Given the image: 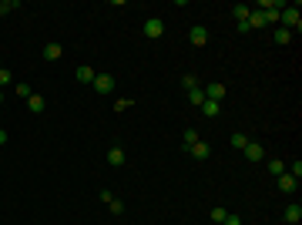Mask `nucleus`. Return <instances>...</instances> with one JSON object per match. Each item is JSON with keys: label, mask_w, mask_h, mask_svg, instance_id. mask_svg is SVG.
Segmentation results:
<instances>
[{"label": "nucleus", "mask_w": 302, "mask_h": 225, "mask_svg": "<svg viewBox=\"0 0 302 225\" xmlns=\"http://www.w3.org/2000/svg\"><path fill=\"white\" fill-rule=\"evenodd\" d=\"M225 218H229V209H222V205H215V209H212V222H215V225H222Z\"/></svg>", "instance_id": "obj_22"}, {"label": "nucleus", "mask_w": 302, "mask_h": 225, "mask_svg": "<svg viewBox=\"0 0 302 225\" xmlns=\"http://www.w3.org/2000/svg\"><path fill=\"white\" fill-rule=\"evenodd\" d=\"M108 165H111V168H121V165H124V148H118V145L108 148Z\"/></svg>", "instance_id": "obj_12"}, {"label": "nucleus", "mask_w": 302, "mask_h": 225, "mask_svg": "<svg viewBox=\"0 0 302 225\" xmlns=\"http://www.w3.org/2000/svg\"><path fill=\"white\" fill-rule=\"evenodd\" d=\"M20 7L17 0H0V17H7V14H14V10Z\"/></svg>", "instance_id": "obj_24"}, {"label": "nucleus", "mask_w": 302, "mask_h": 225, "mask_svg": "<svg viewBox=\"0 0 302 225\" xmlns=\"http://www.w3.org/2000/svg\"><path fill=\"white\" fill-rule=\"evenodd\" d=\"M91 88H94L97 94H111V91H114V78H111V74H97Z\"/></svg>", "instance_id": "obj_3"}, {"label": "nucleus", "mask_w": 302, "mask_h": 225, "mask_svg": "<svg viewBox=\"0 0 302 225\" xmlns=\"http://www.w3.org/2000/svg\"><path fill=\"white\" fill-rule=\"evenodd\" d=\"M0 101H4V91H0Z\"/></svg>", "instance_id": "obj_32"}, {"label": "nucleus", "mask_w": 302, "mask_h": 225, "mask_svg": "<svg viewBox=\"0 0 302 225\" xmlns=\"http://www.w3.org/2000/svg\"><path fill=\"white\" fill-rule=\"evenodd\" d=\"M286 171H289V175H292V178H295V182H299V178H302V161H299V158H295V161H292V165H289V168H286Z\"/></svg>", "instance_id": "obj_27"}, {"label": "nucleus", "mask_w": 302, "mask_h": 225, "mask_svg": "<svg viewBox=\"0 0 302 225\" xmlns=\"http://www.w3.org/2000/svg\"><path fill=\"white\" fill-rule=\"evenodd\" d=\"M232 14H235V20H248V14H252V7H248V4H235V7H232Z\"/></svg>", "instance_id": "obj_19"}, {"label": "nucleus", "mask_w": 302, "mask_h": 225, "mask_svg": "<svg viewBox=\"0 0 302 225\" xmlns=\"http://www.w3.org/2000/svg\"><path fill=\"white\" fill-rule=\"evenodd\" d=\"M104 205H108V209H111L114 215H124V202H121V198H114V195H111V202H104Z\"/></svg>", "instance_id": "obj_25"}, {"label": "nucleus", "mask_w": 302, "mask_h": 225, "mask_svg": "<svg viewBox=\"0 0 302 225\" xmlns=\"http://www.w3.org/2000/svg\"><path fill=\"white\" fill-rule=\"evenodd\" d=\"M4 88H14V74H10L7 67H0V91Z\"/></svg>", "instance_id": "obj_23"}, {"label": "nucleus", "mask_w": 302, "mask_h": 225, "mask_svg": "<svg viewBox=\"0 0 302 225\" xmlns=\"http://www.w3.org/2000/svg\"><path fill=\"white\" fill-rule=\"evenodd\" d=\"M222 225H242V218H239V215H232V212H229V218H225Z\"/></svg>", "instance_id": "obj_30"}, {"label": "nucleus", "mask_w": 302, "mask_h": 225, "mask_svg": "<svg viewBox=\"0 0 302 225\" xmlns=\"http://www.w3.org/2000/svg\"><path fill=\"white\" fill-rule=\"evenodd\" d=\"M188 101H191V105H195V108H202V105H205V91H202V88L188 91Z\"/></svg>", "instance_id": "obj_20"}, {"label": "nucleus", "mask_w": 302, "mask_h": 225, "mask_svg": "<svg viewBox=\"0 0 302 225\" xmlns=\"http://www.w3.org/2000/svg\"><path fill=\"white\" fill-rule=\"evenodd\" d=\"M282 218H286L289 225H299V222H302V205H299V202H292V205H286V212H282Z\"/></svg>", "instance_id": "obj_7"}, {"label": "nucleus", "mask_w": 302, "mask_h": 225, "mask_svg": "<svg viewBox=\"0 0 302 225\" xmlns=\"http://www.w3.org/2000/svg\"><path fill=\"white\" fill-rule=\"evenodd\" d=\"M248 141H252V138H248V135H242V131H235V135L229 138V145H232V148H239V152L248 145Z\"/></svg>", "instance_id": "obj_18"}, {"label": "nucleus", "mask_w": 302, "mask_h": 225, "mask_svg": "<svg viewBox=\"0 0 302 225\" xmlns=\"http://www.w3.org/2000/svg\"><path fill=\"white\" fill-rule=\"evenodd\" d=\"M292 37H295V34L286 31V27H275V31H272V40H275V44H289Z\"/></svg>", "instance_id": "obj_17"}, {"label": "nucleus", "mask_w": 302, "mask_h": 225, "mask_svg": "<svg viewBox=\"0 0 302 225\" xmlns=\"http://www.w3.org/2000/svg\"><path fill=\"white\" fill-rule=\"evenodd\" d=\"M279 27H286V31H292V34H299V31H302L299 4H286V7L279 10Z\"/></svg>", "instance_id": "obj_1"}, {"label": "nucleus", "mask_w": 302, "mask_h": 225, "mask_svg": "<svg viewBox=\"0 0 302 225\" xmlns=\"http://www.w3.org/2000/svg\"><path fill=\"white\" fill-rule=\"evenodd\" d=\"M198 111L205 114V118H218V114H222V105H218V101H208V97H205V105H202Z\"/></svg>", "instance_id": "obj_14"}, {"label": "nucleus", "mask_w": 302, "mask_h": 225, "mask_svg": "<svg viewBox=\"0 0 302 225\" xmlns=\"http://www.w3.org/2000/svg\"><path fill=\"white\" fill-rule=\"evenodd\" d=\"M0 145H7V131L0 128Z\"/></svg>", "instance_id": "obj_31"}, {"label": "nucleus", "mask_w": 302, "mask_h": 225, "mask_svg": "<svg viewBox=\"0 0 302 225\" xmlns=\"http://www.w3.org/2000/svg\"><path fill=\"white\" fill-rule=\"evenodd\" d=\"M74 78H78V81H81V84H94V78H97V71H94V67H91V64H81V67H78V71H74Z\"/></svg>", "instance_id": "obj_8"}, {"label": "nucleus", "mask_w": 302, "mask_h": 225, "mask_svg": "<svg viewBox=\"0 0 302 225\" xmlns=\"http://www.w3.org/2000/svg\"><path fill=\"white\" fill-rule=\"evenodd\" d=\"M198 141H202L198 131H195V128H185V135H182V148H185V152H188L191 145H198Z\"/></svg>", "instance_id": "obj_15"}, {"label": "nucleus", "mask_w": 302, "mask_h": 225, "mask_svg": "<svg viewBox=\"0 0 302 225\" xmlns=\"http://www.w3.org/2000/svg\"><path fill=\"white\" fill-rule=\"evenodd\" d=\"M61 57H64L61 44H47V47H44V61H61Z\"/></svg>", "instance_id": "obj_16"}, {"label": "nucleus", "mask_w": 302, "mask_h": 225, "mask_svg": "<svg viewBox=\"0 0 302 225\" xmlns=\"http://www.w3.org/2000/svg\"><path fill=\"white\" fill-rule=\"evenodd\" d=\"M242 152H245V158H248V161H262V158H265V148L259 145V141H248Z\"/></svg>", "instance_id": "obj_9"}, {"label": "nucleus", "mask_w": 302, "mask_h": 225, "mask_svg": "<svg viewBox=\"0 0 302 225\" xmlns=\"http://www.w3.org/2000/svg\"><path fill=\"white\" fill-rule=\"evenodd\" d=\"M188 155H191L195 161H205L208 155H212V145H208V141H198V145H191V148H188Z\"/></svg>", "instance_id": "obj_10"}, {"label": "nucleus", "mask_w": 302, "mask_h": 225, "mask_svg": "<svg viewBox=\"0 0 302 225\" xmlns=\"http://www.w3.org/2000/svg\"><path fill=\"white\" fill-rule=\"evenodd\" d=\"M202 91H205V97H208V101H218V105H222V97L229 94V88H225L222 81H212V84H205Z\"/></svg>", "instance_id": "obj_2"}, {"label": "nucleus", "mask_w": 302, "mask_h": 225, "mask_svg": "<svg viewBox=\"0 0 302 225\" xmlns=\"http://www.w3.org/2000/svg\"><path fill=\"white\" fill-rule=\"evenodd\" d=\"M161 34H165L161 17H148V20H144V37H161Z\"/></svg>", "instance_id": "obj_4"}, {"label": "nucleus", "mask_w": 302, "mask_h": 225, "mask_svg": "<svg viewBox=\"0 0 302 225\" xmlns=\"http://www.w3.org/2000/svg\"><path fill=\"white\" fill-rule=\"evenodd\" d=\"M182 88H185V91H195V88H202V84H198V78H195V74H185V78H182Z\"/></svg>", "instance_id": "obj_26"}, {"label": "nucleus", "mask_w": 302, "mask_h": 225, "mask_svg": "<svg viewBox=\"0 0 302 225\" xmlns=\"http://www.w3.org/2000/svg\"><path fill=\"white\" fill-rule=\"evenodd\" d=\"M245 24H248V31H262V27H269V17H265L262 10H252Z\"/></svg>", "instance_id": "obj_6"}, {"label": "nucleus", "mask_w": 302, "mask_h": 225, "mask_svg": "<svg viewBox=\"0 0 302 225\" xmlns=\"http://www.w3.org/2000/svg\"><path fill=\"white\" fill-rule=\"evenodd\" d=\"M282 171H286V161H282V158H272V161H269V175H275V178H279Z\"/></svg>", "instance_id": "obj_21"}, {"label": "nucleus", "mask_w": 302, "mask_h": 225, "mask_svg": "<svg viewBox=\"0 0 302 225\" xmlns=\"http://www.w3.org/2000/svg\"><path fill=\"white\" fill-rule=\"evenodd\" d=\"M14 91H17V97H24V101H27V97H31V94H34V91H31V88H27V84H14Z\"/></svg>", "instance_id": "obj_28"}, {"label": "nucleus", "mask_w": 302, "mask_h": 225, "mask_svg": "<svg viewBox=\"0 0 302 225\" xmlns=\"http://www.w3.org/2000/svg\"><path fill=\"white\" fill-rule=\"evenodd\" d=\"M295 185H299V182H295L289 171H282V175H279V192H282V195H292V192H295Z\"/></svg>", "instance_id": "obj_11"}, {"label": "nucleus", "mask_w": 302, "mask_h": 225, "mask_svg": "<svg viewBox=\"0 0 302 225\" xmlns=\"http://www.w3.org/2000/svg\"><path fill=\"white\" fill-rule=\"evenodd\" d=\"M188 40L195 44V47H205V44H208V31H205L202 24H195V27L188 31Z\"/></svg>", "instance_id": "obj_5"}, {"label": "nucleus", "mask_w": 302, "mask_h": 225, "mask_svg": "<svg viewBox=\"0 0 302 225\" xmlns=\"http://www.w3.org/2000/svg\"><path fill=\"white\" fill-rule=\"evenodd\" d=\"M128 108H131V101H128V97H121V101H114V111H128Z\"/></svg>", "instance_id": "obj_29"}, {"label": "nucleus", "mask_w": 302, "mask_h": 225, "mask_svg": "<svg viewBox=\"0 0 302 225\" xmlns=\"http://www.w3.org/2000/svg\"><path fill=\"white\" fill-rule=\"evenodd\" d=\"M44 108H47V101H44L40 94H31V97H27V111H31V114H44Z\"/></svg>", "instance_id": "obj_13"}]
</instances>
